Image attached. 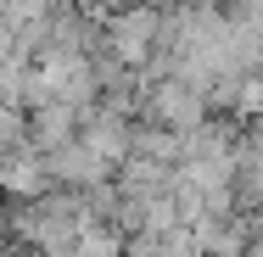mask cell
Returning a JSON list of instances; mask_svg holds the SVG:
<instances>
[{"label": "cell", "instance_id": "1", "mask_svg": "<svg viewBox=\"0 0 263 257\" xmlns=\"http://www.w3.org/2000/svg\"><path fill=\"white\" fill-rule=\"evenodd\" d=\"M162 112H168V117H196V101H185V90H162Z\"/></svg>", "mask_w": 263, "mask_h": 257}, {"label": "cell", "instance_id": "2", "mask_svg": "<svg viewBox=\"0 0 263 257\" xmlns=\"http://www.w3.org/2000/svg\"><path fill=\"white\" fill-rule=\"evenodd\" d=\"M11 134H17V117H6V112H0V146H6Z\"/></svg>", "mask_w": 263, "mask_h": 257}]
</instances>
